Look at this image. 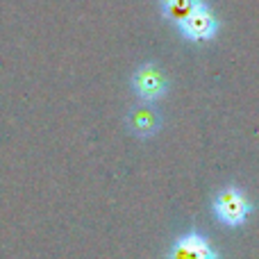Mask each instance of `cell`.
<instances>
[{
    "instance_id": "5b68a950",
    "label": "cell",
    "mask_w": 259,
    "mask_h": 259,
    "mask_svg": "<svg viewBox=\"0 0 259 259\" xmlns=\"http://www.w3.org/2000/svg\"><path fill=\"white\" fill-rule=\"evenodd\" d=\"M161 125V116L152 107H134L127 114V127L132 130L137 137H152Z\"/></svg>"
},
{
    "instance_id": "6da1fadb",
    "label": "cell",
    "mask_w": 259,
    "mask_h": 259,
    "mask_svg": "<svg viewBox=\"0 0 259 259\" xmlns=\"http://www.w3.org/2000/svg\"><path fill=\"white\" fill-rule=\"evenodd\" d=\"M252 209L255 207H252L248 193L243 189L234 187V184L223 187L211 200V211L219 219V223H223L225 228H241Z\"/></svg>"
},
{
    "instance_id": "277c9868",
    "label": "cell",
    "mask_w": 259,
    "mask_h": 259,
    "mask_svg": "<svg viewBox=\"0 0 259 259\" xmlns=\"http://www.w3.org/2000/svg\"><path fill=\"white\" fill-rule=\"evenodd\" d=\"M168 259H219V250L200 232H187L168 250Z\"/></svg>"
},
{
    "instance_id": "8992f818",
    "label": "cell",
    "mask_w": 259,
    "mask_h": 259,
    "mask_svg": "<svg viewBox=\"0 0 259 259\" xmlns=\"http://www.w3.org/2000/svg\"><path fill=\"white\" fill-rule=\"evenodd\" d=\"M200 3L202 0H161L159 7H161V14H164L166 21L180 25Z\"/></svg>"
},
{
    "instance_id": "7a4b0ae2",
    "label": "cell",
    "mask_w": 259,
    "mask_h": 259,
    "mask_svg": "<svg viewBox=\"0 0 259 259\" xmlns=\"http://www.w3.org/2000/svg\"><path fill=\"white\" fill-rule=\"evenodd\" d=\"M221 23L216 18V14L211 12V7L202 0L187 18L178 25V30L182 32L184 39L189 41H196V44H202V41H211L219 32Z\"/></svg>"
},
{
    "instance_id": "3957f363",
    "label": "cell",
    "mask_w": 259,
    "mask_h": 259,
    "mask_svg": "<svg viewBox=\"0 0 259 259\" xmlns=\"http://www.w3.org/2000/svg\"><path fill=\"white\" fill-rule=\"evenodd\" d=\"M132 89L146 103H155L168 91V80L161 73L159 66L155 64H143L137 68V73L132 75Z\"/></svg>"
}]
</instances>
